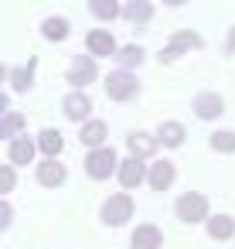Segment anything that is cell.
I'll return each mask as SVG.
<instances>
[{"instance_id": "cell-1", "label": "cell", "mask_w": 235, "mask_h": 249, "mask_svg": "<svg viewBox=\"0 0 235 249\" xmlns=\"http://www.w3.org/2000/svg\"><path fill=\"white\" fill-rule=\"evenodd\" d=\"M136 89H140V82H136V75H133V72H126V69H116V72H109V75H106V92H109V99H116V103L133 99V96H136Z\"/></svg>"}, {"instance_id": "cell-2", "label": "cell", "mask_w": 235, "mask_h": 249, "mask_svg": "<svg viewBox=\"0 0 235 249\" xmlns=\"http://www.w3.org/2000/svg\"><path fill=\"white\" fill-rule=\"evenodd\" d=\"M85 171H89V178H96V181H106V178L116 171V154H113L109 147H99V150H92V154L85 157Z\"/></svg>"}, {"instance_id": "cell-3", "label": "cell", "mask_w": 235, "mask_h": 249, "mask_svg": "<svg viewBox=\"0 0 235 249\" xmlns=\"http://www.w3.org/2000/svg\"><path fill=\"white\" fill-rule=\"evenodd\" d=\"M130 215H133V198H130V195H113V198H106V205H102V222H106V225H123Z\"/></svg>"}, {"instance_id": "cell-4", "label": "cell", "mask_w": 235, "mask_h": 249, "mask_svg": "<svg viewBox=\"0 0 235 249\" xmlns=\"http://www.w3.org/2000/svg\"><path fill=\"white\" fill-rule=\"evenodd\" d=\"M177 215H181L184 222H201V218L208 215V198L198 195V191L181 195V198H177Z\"/></svg>"}, {"instance_id": "cell-5", "label": "cell", "mask_w": 235, "mask_h": 249, "mask_svg": "<svg viewBox=\"0 0 235 249\" xmlns=\"http://www.w3.org/2000/svg\"><path fill=\"white\" fill-rule=\"evenodd\" d=\"M68 82H75V86L96 82V62H92L89 55H75L72 65H68Z\"/></svg>"}, {"instance_id": "cell-6", "label": "cell", "mask_w": 235, "mask_h": 249, "mask_svg": "<svg viewBox=\"0 0 235 249\" xmlns=\"http://www.w3.org/2000/svg\"><path fill=\"white\" fill-rule=\"evenodd\" d=\"M201 45H204V41H201L194 31H181V35H174V41H170V45L160 52V62H174V58H177L184 48H201Z\"/></svg>"}, {"instance_id": "cell-7", "label": "cell", "mask_w": 235, "mask_h": 249, "mask_svg": "<svg viewBox=\"0 0 235 249\" xmlns=\"http://www.w3.org/2000/svg\"><path fill=\"white\" fill-rule=\"evenodd\" d=\"M85 45H89V52L96 55V58H116L119 52H116V41H113V35H106V31H89V38H85Z\"/></svg>"}, {"instance_id": "cell-8", "label": "cell", "mask_w": 235, "mask_h": 249, "mask_svg": "<svg viewBox=\"0 0 235 249\" xmlns=\"http://www.w3.org/2000/svg\"><path fill=\"white\" fill-rule=\"evenodd\" d=\"M194 113H198L201 120H215V116H221V96H215V92H201V96L194 99Z\"/></svg>"}, {"instance_id": "cell-9", "label": "cell", "mask_w": 235, "mask_h": 249, "mask_svg": "<svg viewBox=\"0 0 235 249\" xmlns=\"http://www.w3.org/2000/svg\"><path fill=\"white\" fill-rule=\"evenodd\" d=\"M160 242H164V235L157 225H140L133 232V249H160Z\"/></svg>"}, {"instance_id": "cell-10", "label": "cell", "mask_w": 235, "mask_h": 249, "mask_svg": "<svg viewBox=\"0 0 235 249\" xmlns=\"http://www.w3.org/2000/svg\"><path fill=\"white\" fill-rule=\"evenodd\" d=\"M170 181H174V164H170V160H153V164H150V188L164 191Z\"/></svg>"}, {"instance_id": "cell-11", "label": "cell", "mask_w": 235, "mask_h": 249, "mask_svg": "<svg viewBox=\"0 0 235 249\" xmlns=\"http://www.w3.org/2000/svg\"><path fill=\"white\" fill-rule=\"evenodd\" d=\"M157 143L160 140H153L150 133H130V150H133V157L140 160V157H153V150H157Z\"/></svg>"}, {"instance_id": "cell-12", "label": "cell", "mask_w": 235, "mask_h": 249, "mask_svg": "<svg viewBox=\"0 0 235 249\" xmlns=\"http://www.w3.org/2000/svg\"><path fill=\"white\" fill-rule=\"evenodd\" d=\"M62 181H65V164H58V160H45V164L38 167V184L55 188V184H62Z\"/></svg>"}, {"instance_id": "cell-13", "label": "cell", "mask_w": 235, "mask_h": 249, "mask_svg": "<svg viewBox=\"0 0 235 249\" xmlns=\"http://www.w3.org/2000/svg\"><path fill=\"white\" fill-rule=\"evenodd\" d=\"M89 109H92V103H89V96H82V92H72V96L65 99V116H68V120H85Z\"/></svg>"}, {"instance_id": "cell-14", "label": "cell", "mask_w": 235, "mask_h": 249, "mask_svg": "<svg viewBox=\"0 0 235 249\" xmlns=\"http://www.w3.org/2000/svg\"><path fill=\"white\" fill-rule=\"evenodd\" d=\"M119 181H123V188H136V184L143 181V164H140L136 157L123 160V167H119Z\"/></svg>"}, {"instance_id": "cell-15", "label": "cell", "mask_w": 235, "mask_h": 249, "mask_svg": "<svg viewBox=\"0 0 235 249\" xmlns=\"http://www.w3.org/2000/svg\"><path fill=\"white\" fill-rule=\"evenodd\" d=\"M157 137H160L164 147H181V143H184V126L174 123V120H167V123L157 130Z\"/></svg>"}, {"instance_id": "cell-16", "label": "cell", "mask_w": 235, "mask_h": 249, "mask_svg": "<svg viewBox=\"0 0 235 249\" xmlns=\"http://www.w3.org/2000/svg\"><path fill=\"white\" fill-rule=\"evenodd\" d=\"M11 164H31V157H34V143L31 140H24V137H17L14 143H11Z\"/></svg>"}, {"instance_id": "cell-17", "label": "cell", "mask_w": 235, "mask_h": 249, "mask_svg": "<svg viewBox=\"0 0 235 249\" xmlns=\"http://www.w3.org/2000/svg\"><path fill=\"white\" fill-rule=\"evenodd\" d=\"M208 232H211V239H232L235 222H232L228 215H211V218H208Z\"/></svg>"}, {"instance_id": "cell-18", "label": "cell", "mask_w": 235, "mask_h": 249, "mask_svg": "<svg viewBox=\"0 0 235 249\" xmlns=\"http://www.w3.org/2000/svg\"><path fill=\"white\" fill-rule=\"evenodd\" d=\"M102 140H106V123H102V120H89V123L82 126V143L99 147Z\"/></svg>"}, {"instance_id": "cell-19", "label": "cell", "mask_w": 235, "mask_h": 249, "mask_svg": "<svg viewBox=\"0 0 235 249\" xmlns=\"http://www.w3.org/2000/svg\"><path fill=\"white\" fill-rule=\"evenodd\" d=\"M150 14H153V7L147 4V0H133V4L123 7V18H130V21H136V24L150 21Z\"/></svg>"}, {"instance_id": "cell-20", "label": "cell", "mask_w": 235, "mask_h": 249, "mask_svg": "<svg viewBox=\"0 0 235 249\" xmlns=\"http://www.w3.org/2000/svg\"><path fill=\"white\" fill-rule=\"evenodd\" d=\"M41 35H45L48 41H62V38L68 35V21H62V18H48V21L41 24Z\"/></svg>"}, {"instance_id": "cell-21", "label": "cell", "mask_w": 235, "mask_h": 249, "mask_svg": "<svg viewBox=\"0 0 235 249\" xmlns=\"http://www.w3.org/2000/svg\"><path fill=\"white\" fill-rule=\"evenodd\" d=\"M38 147H41L45 154H51V157H55V154L62 150V133H58V130H41V137H38Z\"/></svg>"}, {"instance_id": "cell-22", "label": "cell", "mask_w": 235, "mask_h": 249, "mask_svg": "<svg viewBox=\"0 0 235 249\" xmlns=\"http://www.w3.org/2000/svg\"><path fill=\"white\" fill-rule=\"evenodd\" d=\"M211 147L221 150V154H235V133H232V130H218V133H211Z\"/></svg>"}, {"instance_id": "cell-23", "label": "cell", "mask_w": 235, "mask_h": 249, "mask_svg": "<svg viewBox=\"0 0 235 249\" xmlns=\"http://www.w3.org/2000/svg\"><path fill=\"white\" fill-rule=\"evenodd\" d=\"M116 62H119V69H133V65H140V62H143V52H140L136 45H126V48L116 55Z\"/></svg>"}, {"instance_id": "cell-24", "label": "cell", "mask_w": 235, "mask_h": 249, "mask_svg": "<svg viewBox=\"0 0 235 249\" xmlns=\"http://www.w3.org/2000/svg\"><path fill=\"white\" fill-rule=\"evenodd\" d=\"M34 69H38V58H31L24 69H17V72H14V89H17V92H24V89L31 86V72H34Z\"/></svg>"}, {"instance_id": "cell-25", "label": "cell", "mask_w": 235, "mask_h": 249, "mask_svg": "<svg viewBox=\"0 0 235 249\" xmlns=\"http://www.w3.org/2000/svg\"><path fill=\"white\" fill-rule=\"evenodd\" d=\"M92 14L102 18V21H109V18L119 14V4H113V0H96V4H92Z\"/></svg>"}, {"instance_id": "cell-26", "label": "cell", "mask_w": 235, "mask_h": 249, "mask_svg": "<svg viewBox=\"0 0 235 249\" xmlns=\"http://www.w3.org/2000/svg\"><path fill=\"white\" fill-rule=\"evenodd\" d=\"M21 126H24V116H11V113H4V126H0V133H4V137H14Z\"/></svg>"}, {"instance_id": "cell-27", "label": "cell", "mask_w": 235, "mask_h": 249, "mask_svg": "<svg viewBox=\"0 0 235 249\" xmlns=\"http://www.w3.org/2000/svg\"><path fill=\"white\" fill-rule=\"evenodd\" d=\"M14 188V171H11V164L0 171V191H11Z\"/></svg>"}, {"instance_id": "cell-28", "label": "cell", "mask_w": 235, "mask_h": 249, "mask_svg": "<svg viewBox=\"0 0 235 249\" xmlns=\"http://www.w3.org/2000/svg\"><path fill=\"white\" fill-rule=\"evenodd\" d=\"M0 212H4V218H0V225H4V229H7V225H11V205L4 201V208H0Z\"/></svg>"}, {"instance_id": "cell-29", "label": "cell", "mask_w": 235, "mask_h": 249, "mask_svg": "<svg viewBox=\"0 0 235 249\" xmlns=\"http://www.w3.org/2000/svg\"><path fill=\"white\" fill-rule=\"evenodd\" d=\"M228 48H232V52H235V28H232V31H228Z\"/></svg>"}]
</instances>
